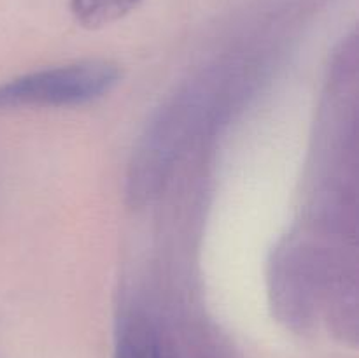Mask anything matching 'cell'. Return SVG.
I'll return each mask as SVG.
<instances>
[{"mask_svg":"<svg viewBox=\"0 0 359 358\" xmlns=\"http://www.w3.org/2000/svg\"><path fill=\"white\" fill-rule=\"evenodd\" d=\"M119 77L118 65L104 60L35 70L0 84V111L83 105L107 95Z\"/></svg>","mask_w":359,"mask_h":358,"instance_id":"cell-1","label":"cell"},{"mask_svg":"<svg viewBox=\"0 0 359 358\" xmlns=\"http://www.w3.org/2000/svg\"><path fill=\"white\" fill-rule=\"evenodd\" d=\"M142 0H70L77 23L84 28H102L135 9Z\"/></svg>","mask_w":359,"mask_h":358,"instance_id":"cell-2","label":"cell"},{"mask_svg":"<svg viewBox=\"0 0 359 358\" xmlns=\"http://www.w3.org/2000/svg\"><path fill=\"white\" fill-rule=\"evenodd\" d=\"M116 358H161V353L156 340L147 330L133 326L119 339Z\"/></svg>","mask_w":359,"mask_h":358,"instance_id":"cell-3","label":"cell"}]
</instances>
